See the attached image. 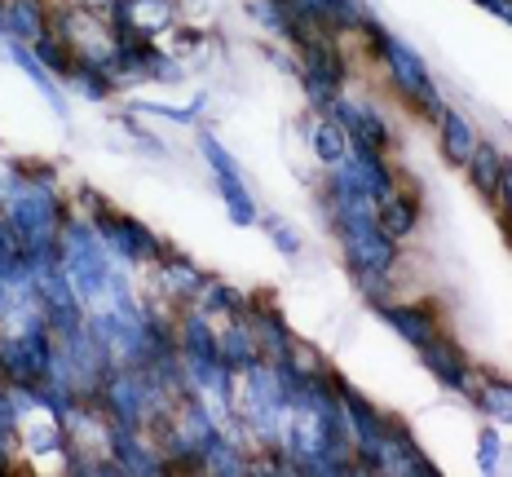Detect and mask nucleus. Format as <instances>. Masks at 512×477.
I'll return each instance as SVG.
<instances>
[{
  "instance_id": "obj_1",
  "label": "nucleus",
  "mask_w": 512,
  "mask_h": 477,
  "mask_svg": "<svg viewBox=\"0 0 512 477\" xmlns=\"http://www.w3.org/2000/svg\"><path fill=\"white\" fill-rule=\"evenodd\" d=\"M362 40H367V49H371V58L384 67V76H389V89L398 93L402 102L411 106L420 120H429L437 124V115H442V89H437V80H433V71H429V62L415 53L402 36H393V31H384L380 23H371L367 31H362Z\"/></svg>"
},
{
  "instance_id": "obj_2",
  "label": "nucleus",
  "mask_w": 512,
  "mask_h": 477,
  "mask_svg": "<svg viewBox=\"0 0 512 477\" xmlns=\"http://www.w3.org/2000/svg\"><path fill=\"white\" fill-rule=\"evenodd\" d=\"M301 53V67H296V76H301V89L309 106H314L318 115L332 111V102L345 93V53H340L336 36L323 27H314L309 36L296 45Z\"/></svg>"
},
{
  "instance_id": "obj_3",
  "label": "nucleus",
  "mask_w": 512,
  "mask_h": 477,
  "mask_svg": "<svg viewBox=\"0 0 512 477\" xmlns=\"http://www.w3.org/2000/svg\"><path fill=\"white\" fill-rule=\"evenodd\" d=\"M80 217L93 221V230H98L102 243L111 248V257L124 261V265H155L168 252V243L159 239L146 221H137V217H128V212L111 208L106 199H98V204H93L89 212H80Z\"/></svg>"
},
{
  "instance_id": "obj_4",
  "label": "nucleus",
  "mask_w": 512,
  "mask_h": 477,
  "mask_svg": "<svg viewBox=\"0 0 512 477\" xmlns=\"http://www.w3.org/2000/svg\"><path fill=\"white\" fill-rule=\"evenodd\" d=\"M420 363L429 367V376L446 389V394L473 402L477 380H482V376H477V367L468 363V354H464V345H460V341H451L446 332H442V336H433V341L420 349Z\"/></svg>"
},
{
  "instance_id": "obj_5",
  "label": "nucleus",
  "mask_w": 512,
  "mask_h": 477,
  "mask_svg": "<svg viewBox=\"0 0 512 477\" xmlns=\"http://www.w3.org/2000/svg\"><path fill=\"white\" fill-rule=\"evenodd\" d=\"M327 115H336V120H340V129H345L349 146H367V151H380V155L393 151L389 120H384V115L371 102H358V98H345V93H340Z\"/></svg>"
},
{
  "instance_id": "obj_6",
  "label": "nucleus",
  "mask_w": 512,
  "mask_h": 477,
  "mask_svg": "<svg viewBox=\"0 0 512 477\" xmlns=\"http://www.w3.org/2000/svg\"><path fill=\"white\" fill-rule=\"evenodd\" d=\"M371 310H376L384 323L415 349V354H420L433 336H442V318H437V310L424 305V301H376Z\"/></svg>"
},
{
  "instance_id": "obj_7",
  "label": "nucleus",
  "mask_w": 512,
  "mask_h": 477,
  "mask_svg": "<svg viewBox=\"0 0 512 477\" xmlns=\"http://www.w3.org/2000/svg\"><path fill=\"white\" fill-rule=\"evenodd\" d=\"M243 318L252 323V332H256V345H261V354L265 358H287V354H296V332L287 327V318L283 310L270 301V296H248V310H243Z\"/></svg>"
},
{
  "instance_id": "obj_8",
  "label": "nucleus",
  "mask_w": 512,
  "mask_h": 477,
  "mask_svg": "<svg viewBox=\"0 0 512 477\" xmlns=\"http://www.w3.org/2000/svg\"><path fill=\"white\" fill-rule=\"evenodd\" d=\"M155 283H159V292L168 296V301H177V305H186V301H195L199 288H204V279L208 274L199 270L195 261L186 257V252H177V248H168L164 257H159L155 265Z\"/></svg>"
},
{
  "instance_id": "obj_9",
  "label": "nucleus",
  "mask_w": 512,
  "mask_h": 477,
  "mask_svg": "<svg viewBox=\"0 0 512 477\" xmlns=\"http://www.w3.org/2000/svg\"><path fill=\"white\" fill-rule=\"evenodd\" d=\"M508 151L499 142H477V151L468 155V164H464V173H468V186L477 190V195L486 199V204H495L499 199V190H504V173H508Z\"/></svg>"
},
{
  "instance_id": "obj_10",
  "label": "nucleus",
  "mask_w": 512,
  "mask_h": 477,
  "mask_svg": "<svg viewBox=\"0 0 512 477\" xmlns=\"http://www.w3.org/2000/svg\"><path fill=\"white\" fill-rule=\"evenodd\" d=\"M5 53L18 62V71H23V76L36 84V93L53 106V115H58V120H67V115H71V102H67V93H62V80L53 76V71L36 58V53H31V45H23V40H5Z\"/></svg>"
},
{
  "instance_id": "obj_11",
  "label": "nucleus",
  "mask_w": 512,
  "mask_h": 477,
  "mask_svg": "<svg viewBox=\"0 0 512 477\" xmlns=\"http://www.w3.org/2000/svg\"><path fill=\"white\" fill-rule=\"evenodd\" d=\"M477 129H473V120L460 111V106H442V115H437V151H442L446 164H455V168H464L468 164V155L477 151Z\"/></svg>"
},
{
  "instance_id": "obj_12",
  "label": "nucleus",
  "mask_w": 512,
  "mask_h": 477,
  "mask_svg": "<svg viewBox=\"0 0 512 477\" xmlns=\"http://www.w3.org/2000/svg\"><path fill=\"white\" fill-rule=\"evenodd\" d=\"M217 336H221V358H226V367L234 371V376H243V371H248V367H256V363H265L261 345H256V332H252V323H248V318H243V314H234V318H221Z\"/></svg>"
},
{
  "instance_id": "obj_13",
  "label": "nucleus",
  "mask_w": 512,
  "mask_h": 477,
  "mask_svg": "<svg viewBox=\"0 0 512 477\" xmlns=\"http://www.w3.org/2000/svg\"><path fill=\"white\" fill-rule=\"evenodd\" d=\"M420 195L415 190H407V186H398V190H389V195L376 204V221H380V230L389 239H411L415 230H420Z\"/></svg>"
},
{
  "instance_id": "obj_14",
  "label": "nucleus",
  "mask_w": 512,
  "mask_h": 477,
  "mask_svg": "<svg viewBox=\"0 0 512 477\" xmlns=\"http://www.w3.org/2000/svg\"><path fill=\"white\" fill-rule=\"evenodd\" d=\"M53 23V5L49 0H5V40H23V45H36L40 36Z\"/></svg>"
},
{
  "instance_id": "obj_15",
  "label": "nucleus",
  "mask_w": 512,
  "mask_h": 477,
  "mask_svg": "<svg viewBox=\"0 0 512 477\" xmlns=\"http://www.w3.org/2000/svg\"><path fill=\"white\" fill-rule=\"evenodd\" d=\"M309 151H314V159L323 168H336V164H345V155H349V137L345 129H340V120L336 115H314L309 120Z\"/></svg>"
},
{
  "instance_id": "obj_16",
  "label": "nucleus",
  "mask_w": 512,
  "mask_h": 477,
  "mask_svg": "<svg viewBox=\"0 0 512 477\" xmlns=\"http://www.w3.org/2000/svg\"><path fill=\"white\" fill-rule=\"evenodd\" d=\"M190 305H195V310H204L212 323H217V318H234V314L248 310V296H243L239 288H230L226 279H212V274H208L204 288H199V296Z\"/></svg>"
},
{
  "instance_id": "obj_17",
  "label": "nucleus",
  "mask_w": 512,
  "mask_h": 477,
  "mask_svg": "<svg viewBox=\"0 0 512 477\" xmlns=\"http://www.w3.org/2000/svg\"><path fill=\"white\" fill-rule=\"evenodd\" d=\"M217 195H221V204H226L234 226H256L261 212H256V199H252L248 182H243V173H217Z\"/></svg>"
},
{
  "instance_id": "obj_18",
  "label": "nucleus",
  "mask_w": 512,
  "mask_h": 477,
  "mask_svg": "<svg viewBox=\"0 0 512 477\" xmlns=\"http://www.w3.org/2000/svg\"><path fill=\"white\" fill-rule=\"evenodd\" d=\"M473 407L486 411L495 424L512 429V380H499V376H482L477 380V394H473Z\"/></svg>"
},
{
  "instance_id": "obj_19",
  "label": "nucleus",
  "mask_w": 512,
  "mask_h": 477,
  "mask_svg": "<svg viewBox=\"0 0 512 477\" xmlns=\"http://www.w3.org/2000/svg\"><path fill=\"white\" fill-rule=\"evenodd\" d=\"M31 53H36V58L45 62V67H49V71H53V76H58L62 84L71 80V71H76V62H80L76 53H71V45H67V40H62L58 31H53V23H49V31H45V36H40L36 45H31Z\"/></svg>"
},
{
  "instance_id": "obj_20",
  "label": "nucleus",
  "mask_w": 512,
  "mask_h": 477,
  "mask_svg": "<svg viewBox=\"0 0 512 477\" xmlns=\"http://www.w3.org/2000/svg\"><path fill=\"white\" fill-rule=\"evenodd\" d=\"M67 89H71V93H80L84 102H111V93L120 89V84H115L111 71L89 67V62H76V71H71Z\"/></svg>"
},
{
  "instance_id": "obj_21",
  "label": "nucleus",
  "mask_w": 512,
  "mask_h": 477,
  "mask_svg": "<svg viewBox=\"0 0 512 477\" xmlns=\"http://www.w3.org/2000/svg\"><path fill=\"white\" fill-rule=\"evenodd\" d=\"M256 226L265 230V235H270V243L274 248H279V257H301V235H296L292 226H287L283 217H274V212H265V217H256Z\"/></svg>"
},
{
  "instance_id": "obj_22",
  "label": "nucleus",
  "mask_w": 512,
  "mask_h": 477,
  "mask_svg": "<svg viewBox=\"0 0 512 477\" xmlns=\"http://www.w3.org/2000/svg\"><path fill=\"white\" fill-rule=\"evenodd\" d=\"M477 469L482 473L504 469V433H499L495 424H486V429L477 433Z\"/></svg>"
},
{
  "instance_id": "obj_23",
  "label": "nucleus",
  "mask_w": 512,
  "mask_h": 477,
  "mask_svg": "<svg viewBox=\"0 0 512 477\" xmlns=\"http://www.w3.org/2000/svg\"><path fill=\"white\" fill-rule=\"evenodd\" d=\"M199 155L208 159V168H212V177L217 173H243L239 164H234V155L221 146V137L212 133V129H199Z\"/></svg>"
},
{
  "instance_id": "obj_24",
  "label": "nucleus",
  "mask_w": 512,
  "mask_h": 477,
  "mask_svg": "<svg viewBox=\"0 0 512 477\" xmlns=\"http://www.w3.org/2000/svg\"><path fill=\"white\" fill-rule=\"evenodd\" d=\"M204 93H199V98L195 102H190V106H164V102H137L133 106V111L137 115H164V120H173V124H195L199 120V111H204Z\"/></svg>"
},
{
  "instance_id": "obj_25",
  "label": "nucleus",
  "mask_w": 512,
  "mask_h": 477,
  "mask_svg": "<svg viewBox=\"0 0 512 477\" xmlns=\"http://www.w3.org/2000/svg\"><path fill=\"white\" fill-rule=\"evenodd\" d=\"M164 40H168L164 49L173 53V58H181V62H186L190 53H195L199 45H204V31H199V27H190V23H186V27H181V23H173V31H168Z\"/></svg>"
},
{
  "instance_id": "obj_26",
  "label": "nucleus",
  "mask_w": 512,
  "mask_h": 477,
  "mask_svg": "<svg viewBox=\"0 0 512 477\" xmlns=\"http://www.w3.org/2000/svg\"><path fill=\"white\" fill-rule=\"evenodd\" d=\"M499 212V221H504V230L512 226V164H508V173H504V190H499V199L490 204Z\"/></svg>"
},
{
  "instance_id": "obj_27",
  "label": "nucleus",
  "mask_w": 512,
  "mask_h": 477,
  "mask_svg": "<svg viewBox=\"0 0 512 477\" xmlns=\"http://www.w3.org/2000/svg\"><path fill=\"white\" fill-rule=\"evenodd\" d=\"M477 9H486V14L504 18V23H512V0H473Z\"/></svg>"
},
{
  "instance_id": "obj_28",
  "label": "nucleus",
  "mask_w": 512,
  "mask_h": 477,
  "mask_svg": "<svg viewBox=\"0 0 512 477\" xmlns=\"http://www.w3.org/2000/svg\"><path fill=\"white\" fill-rule=\"evenodd\" d=\"M0 31H5V0H0Z\"/></svg>"
}]
</instances>
